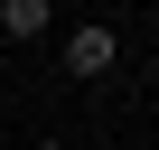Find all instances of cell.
Listing matches in <instances>:
<instances>
[{
  "mask_svg": "<svg viewBox=\"0 0 159 150\" xmlns=\"http://www.w3.org/2000/svg\"><path fill=\"white\" fill-rule=\"evenodd\" d=\"M112 66H122V38H112L103 19H84V28H66V47H56V75H75V85H103Z\"/></svg>",
  "mask_w": 159,
  "mask_h": 150,
  "instance_id": "cell-1",
  "label": "cell"
},
{
  "mask_svg": "<svg viewBox=\"0 0 159 150\" xmlns=\"http://www.w3.org/2000/svg\"><path fill=\"white\" fill-rule=\"evenodd\" d=\"M0 38H47V0H0Z\"/></svg>",
  "mask_w": 159,
  "mask_h": 150,
  "instance_id": "cell-2",
  "label": "cell"
},
{
  "mask_svg": "<svg viewBox=\"0 0 159 150\" xmlns=\"http://www.w3.org/2000/svg\"><path fill=\"white\" fill-rule=\"evenodd\" d=\"M150 85H159V47H150Z\"/></svg>",
  "mask_w": 159,
  "mask_h": 150,
  "instance_id": "cell-3",
  "label": "cell"
},
{
  "mask_svg": "<svg viewBox=\"0 0 159 150\" xmlns=\"http://www.w3.org/2000/svg\"><path fill=\"white\" fill-rule=\"evenodd\" d=\"M38 150H66V141H38Z\"/></svg>",
  "mask_w": 159,
  "mask_h": 150,
  "instance_id": "cell-4",
  "label": "cell"
}]
</instances>
